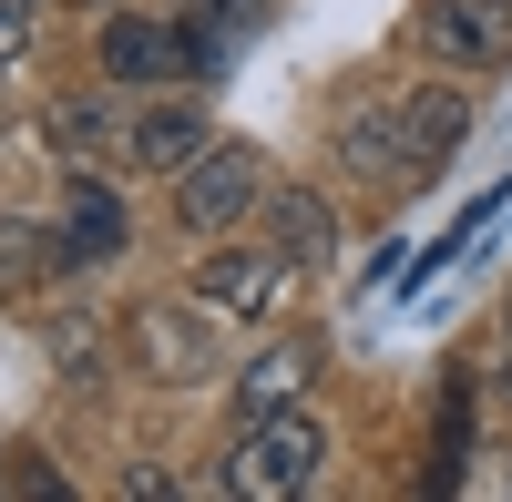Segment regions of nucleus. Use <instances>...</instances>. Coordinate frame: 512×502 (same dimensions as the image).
Returning <instances> with one entry per match:
<instances>
[{"instance_id": "4", "label": "nucleus", "mask_w": 512, "mask_h": 502, "mask_svg": "<svg viewBox=\"0 0 512 502\" xmlns=\"http://www.w3.org/2000/svg\"><path fill=\"white\" fill-rule=\"evenodd\" d=\"M277 277H287V257H277V246H216V257L195 267V287H185V298H195L205 318H267Z\"/></svg>"}, {"instance_id": "3", "label": "nucleus", "mask_w": 512, "mask_h": 502, "mask_svg": "<svg viewBox=\"0 0 512 502\" xmlns=\"http://www.w3.org/2000/svg\"><path fill=\"white\" fill-rule=\"evenodd\" d=\"M185 62H195V31L144 21V11H113V21H103V82H134V93H154V82H175Z\"/></svg>"}, {"instance_id": "5", "label": "nucleus", "mask_w": 512, "mask_h": 502, "mask_svg": "<svg viewBox=\"0 0 512 502\" xmlns=\"http://www.w3.org/2000/svg\"><path fill=\"white\" fill-rule=\"evenodd\" d=\"M205 144H216L205 103H144L134 123H123V164H134V175H185Z\"/></svg>"}, {"instance_id": "9", "label": "nucleus", "mask_w": 512, "mask_h": 502, "mask_svg": "<svg viewBox=\"0 0 512 502\" xmlns=\"http://www.w3.org/2000/svg\"><path fill=\"white\" fill-rule=\"evenodd\" d=\"M308 369H318V339H277V349H256L246 359V410H287L297 390H308Z\"/></svg>"}, {"instance_id": "14", "label": "nucleus", "mask_w": 512, "mask_h": 502, "mask_svg": "<svg viewBox=\"0 0 512 502\" xmlns=\"http://www.w3.org/2000/svg\"><path fill=\"white\" fill-rule=\"evenodd\" d=\"M31 52V0H0V72Z\"/></svg>"}, {"instance_id": "1", "label": "nucleus", "mask_w": 512, "mask_h": 502, "mask_svg": "<svg viewBox=\"0 0 512 502\" xmlns=\"http://www.w3.org/2000/svg\"><path fill=\"white\" fill-rule=\"evenodd\" d=\"M328 472V431L308 421V410H256V421L236 431V462H226V482L246 492V502H287V492H308Z\"/></svg>"}, {"instance_id": "12", "label": "nucleus", "mask_w": 512, "mask_h": 502, "mask_svg": "<svg viewBox=\"0 0 512 502\" xmlns=\"http://www.w3.org/2000/svg\"><path fill=\"white\" fill-rule=\"evenodd\" d=\"M134 349H144L154 369H175V380H195V339H185V318H144Z\"/></svg>"}, {"instance_id": "2", "label": "nucleus", "mask_w": 512, "mask_h": 502, "mask_svg": "<svg viewBox=\"0 0 512 502\" xmlns=\"http://www.w3.org/2000/svg\"><path fill=\"white\" fill-rule=\"evenodd\" d=\"M256 205H267V164H256L246 144H205L175 175V226L185 236H226L236 216H256Z\"/></svg>"}, {"instance_id": "8", "label": "nucleus", "mask_w": 512, "mask_h": 502, "mask_svg": "<svg viewBox=\"0 0 512 502\" xmlns=\"http://www.w3.org/2000/svg\"><path fill=\"white\" fill-rule=\"evenodd\" d=\"M267 246H277V257L287 267H328V246H338V226H328V205L318 195H267Z\"/></svg>"}, {"instance_id": "11", "label": "nucleus", "mask_w": 512, "mask_h": 502, "mask_svg": "<svg viewBox=\"0 0 512 502\" xmlns=\"http://www.w3.org/2000/svg\"><path fill=\"white\" fill-rule=\"evenodd\" d=\"M41 134H52L62 164H103V144L123 154V134H103V103H52V113H41Z\"/></svg>"}, {"instance_id": "10", "label": "nucleus", "mask_w": 512, "mask_h": 502, "mask_svg": "<svg viewBox=\"0 0 512 502\" xmlns=\"http://www.w3.org/2000/svg\"><path fill=\"white\" fill-rule=\"evenodd\" d=\"M62 246H72V257H113V246H123V195L82 175L72 205H62Z\"/></svg>"}, {"instance_id": "6", "label": "nucleus", "mask_w": 512, "mask_h": 502, "mask_svg": "<svg viewBox=\"0 0 512 502\" xmlns=\"http://www.w3.org/2000/svg\"><path fill=\"white\" fill-rule=\"evenodd\" d=\"M461 134H472V93H461V82L410 93L400 103V175H441V164L461 154Z\"/></svg>"}, {"instance_id": "13", "label": "nucleus", "mask_w": 512, "mask_h": 502, "mask_svg": "<svg viewBox=\"0 0 512 502\" xmlns=\"http://www.w3.org/2000/svg\"><path fill=\"white\" fill-rule=\"evenodd\" d=\"M349 154L369 164V175H379V164H400V113H359V123H349Z\"/></svg>"}, {"instance_id": "7", "label": "nucleus", "mask_w": 512, "mask_h": 502, "mask_svg": "<svg viewBox=\"0 0 512 502\" xmlns=\"http://www.w3.org/2000/svg\"><path fill=\"white\" fill-rule=\"evenodd\" d=\"M431 52L461 72L512 62V0H431Z\"/></svg>"}, {"instance_id": "15", "label": "nucleus", "mask_w": 512, "mask_h": 502, "mask_svg": "<svg viewBox=\"0 0 512 502\" xmlns=\"http://www.w3.org/2000/svg\"><path fill=\"white\" fill-rule=\"evenodd\" d=\"M502 328H512V298H502Z\"/></svg>"}]
</instances>
